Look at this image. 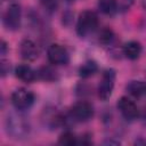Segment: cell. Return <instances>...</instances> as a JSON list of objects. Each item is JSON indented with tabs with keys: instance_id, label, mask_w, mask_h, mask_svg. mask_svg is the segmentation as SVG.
<instances>
[{
	"instance_id": "obj_17",
	"label": "cell",
	"mask_w": 146,
	"mask_h": 146,
	"mask_svg": "<svg viewBox=\"0 0 146 146\" xmlns=\"http://www.w3.org/2000/svg\"><path fill=\"white\" fill-rule=\"evenodd\" d=\"M113 39H114V33H113V31H112L111 29H108V27H104V29L100 31L99 36H98L99 42H100L102 44H104V46H107L108 43H111Z\"/></svg>"
},
{
	"instance_id": "obj_8",
	"label": "cell",
	"mask_w": 146,
	"mask_h": 146,
	"mask_svg": "<svg viewBox=\"0 0 146 146\" xmlns=\"http://www.w3.org/2000/svg\"><path fill=\"white\" fill-rule=\"evenodd\" d=\"M117 110L121 112L125 120L132 121L138 116V108L133 100L128 97H121L117 102Z\"/></svg>"
},
{
	"instance_id": "obj_12",
	"label": "cell",
	"mask_w": 146,
	"mask_h": 146,
	"mask_svg": "<svg viewBox=\"0 0 146 146\" xmlns=\"http://www.w3.org/2000/svg\"><path fill=\"white\" fill-rule=\"evenodd\" d=\"M127 91L131 96H133L136 98H139L146 92V84L143 81L132 80L127 84Z\"/></svg>"
},
{
	"instance_id": "obj_16",
	"label": "cell",
	"mask_w": 146,
	"mask_h": 146,
	"mask_svg": "<svg viewBox=\"0 0 146 146\" xmlns=\"http://www.w3.org/2000/svg\"><path fill=\"white\" fill-rule=\"evenodd\" d=\"M36 74L39 75V78L41 80H44V81H54V80H56V72L52 68H50L49 66H42Z\"/></svg>"
},
{
	"instance_id": "obj_9",
	"label": "cell",
	"mask_w": 146,
	"mask_h": 146,
	"mask_svg": "<svg viewBox=\"0 0 146 146\" xmlns=\"http://www.w3.org/2000/svg\"><path fill=\"white\" fill-rule=\"evenodd\" d=\"M19 54L23 59L27 62H32L36 59L39 55V50L34 41H32L31 39H24L19 44Z\"/></svg>"
},
{
	"instance_id": "obj_6",
	"label": "cell",
	"mask_w": 146,
	"mask_h": 146,
	"mask_svg": "<svg viewBox=\"0 0 146 146\" xmlns=\"http://www.w3.org/2000/svg\"><path fill=\"white\" fill-rule=\"evenodd\" d=\"M94 116V107L90 103L86 100H80L73 105L71 108V117L78 122L89 121Z\"/></svg>"
},
{
	"instance_id": "obj_11",
	"label": "cell",
	"mask_w": 146,
	"mask_h": 146,
	"mask_svg": "<svg viewBox=\"0 0 146 146\" xmlns=\"http://www.w3.org/2000/svg\"><path fill=\"white\" fill-rule=\"evenodd\" d=\"M141 44L138 42V41H129L127 42L124 46H123V54L124 56L128 58V59H131V60H135L137 59L140 54H141Z\"/></svg>"
},
{
	"instance_id": "obj_3",
	"label": "cell",
	"mask_w": 146,
	"mask_h": 146,
	"mask_svg": "<svg viewBox=\"0 0 146 146\" xmlns=\"http://www.w3.org/2000/svg\"><path fill=\"white\" fill-rule=\"evenodd\" d=\"M115 76H116V73L113 68H107L103 72V76H102V80H100V82L98 84V89H97L98 97L102 100L105 102L112 96V92L114 89Z\"/></svg>"
},
{
	"instance_id": "obj_4",
	"label": "cell",
	"mask_w": 146,
	"mask_h": 146,
	"mask_svg": "<svg viewBox=\"0 0 146 146\" xmlns=\"http://www.w3.org/2000/svg\"><path fill=\"white\" fill-rule=\"evenodd\" d=\"M21 21H22L21 6L16 2L10 3L3 15V24L6 29L10 31L18 30L21 27Z\"/></svg>"
},
{
	"instance_id": "obj_19",
	"label": "cell",
	"mask_w": 146,
	"mask_h": 146,
	"mask_svg": "<svg viewBox=\"0 0 146 146\" xmlns=\"http://www.w3.org/2000/svg\"><path fill=\"white\" fill-rule=\"evenodd\" d=\"M0 71H1V76H2V78L6 76V75L9 73V71H10V64H9V62H8L7 59H5V58L1 59V63H0Z\"/></svg>"
},
{
	"instance_id": "obj_2",
	"label": "cell",
	"mask_w": 146,
	"mask_h": 146,
	"mask_svg": "<svg viewBox=\"0 0 146 146\" xmlns=\"http://www.w3.org/2000/svg\"><path fill=\"white\" fill-rule=\"evenodd\" d=\"M98 26V16L91 10H84L79 15L76 23V32L83 38L92 33Z\"/></svg>"
},
{
	"instance_id": "obj_18",
	"label": "cell",
	"mask_w": 146,
	"mask_h": 146,
	"mask_svg": "<svg viewBox=\"0 0 146 146\" xmlns=\"http://www.w3.org/2000/svg\"><path fill=\"white\" fill-rule=\"evenodd\" d=\"M40 2L43 6V8L49 13L55 11L58 7V0H40Z\"/></svg>"
},
{
	"instance_id": "obj_14",
	"label": "cell",
	"mask_w": 146,
	"mask_h": 146,
	"mask_svg": "<svg viewBox=\"0 0 146 146\" xmlns=\"http://www.w3.org/2000/svg\"><path fill=\"white\" fill-rule=\"evenodd\" d=\"M98 70V65L95 60H87L84 64H82L79 68V75L81 78H89L94 75Z\"/></svg>"
},
{
	"instance_id": "obj_5",
	"label": "cell",
	"mask_w": 146,
	"mask_h": 146,
	"mask_svg": "<svg viewBox=\"0 0 146 146\" xmlns=\"http://www.w3.org/2000/svg\"><path fill=\"white\" fill-rule=\"evenodd\" d=\"M11 103L17 111H25L33 105L34 95L32 91L24 88L16 89L11 95Z\"/></svg>"
},
{
	"instance_id": "obj_13",
	"label": "cell",
	"mask_w": 146,
	"mask_h": 146,
	"mask_svg": "<svg viewBox=\"0 0 146 146\" xmlns=\"http://www.w3.org/2000/svg\"><path fill=\"white\" fill-rule=\"evenodd\" d=\"M98 9L105 15H114L117 11L116 0H98Z\"/></svg>"
},
{
	"instance_id": "obj_22",
	"label": "cell",
	"mask_w": 146,
	"mask_h": 146,
	"mask_svg": "<svg viewBox=\"0 0 146 146\" xmlns=\"http://www.w3.org/2000/svg\"><path fill=\"white\" fill-rule=\"evenodd\" d=\"M104 144H115V145H117V144H120L119 141H113V140H107V141H105Z\"/></svg>"
},
{
	"instance_id": "obj_21",
	"label": "cell",
	"mask_w": 146,
	"mask_h": 146,
	"mask_svg": "<svg viewBox=\"0 0 146 146\" xmlns=\"http://www.w3.org/2000/svg\"><path fill=\"white\" fill-rule=\"evenodd\" d=\"M135 145H146V139L144 138H138L135 140Z\"/></svg>"
},
{
	"instance_id": "obj_20",
	"label": "cell",
	"mask_w": 146,
	"mask_h": 146,
	"mask_svg": "<svg viewBox=\"0 0 146 146\" xmlns=\"http://www.w3.org/2000/svg\"><path fill=\"white\" fill-rule=\"evenodd\" d=\"M0 49H1V50H0L1 55H2V56H5V55L7 54V49H8V48H7V43H6L3 40H1V43H0Z\"/></svg>"
},
{
	"instance_id": "obj_10",
	"label": "cell",
	"mask_w": 146,
	"mask_h": 146,
	"mask_svg": "<svg viewBox=\"0 0 146 146\" xmlns=\"http://www.w3.org/2000/svg\"><path fill=\"white\" fill-rule=\"evenodd\" d=\"M15 74H16V76L19 80H22L23 82H26V83L33 82L36 79V75H38L34 72V70L31 66H29L27 64H21V65H18L15 68Z\"/></svg>"
},
{
	"instance_id": "obj_1",
	"label": "cell",
	"mask_w": 146,
	"mask_h": 146,
	"mask_svg": "<svg viewBox=\"0 0 146 146\" xmlns=\"http://www.w3.org/2000/svg\"><path fill=\"white\" fill-rule=\"evenodd\" d=\"M6 132L14 139H23L30 132L29 121L19 113H8L5 121Z\"/></svg>"
},
{
	"instance_id": "obj_7",
	"label": "cell",
	"mask_w": 146,
	"mask_h": 146,
	"mask_svg": "<svg viewBox=\"0 0 146 146\" xmlns=\"http://www.w3.org/2000/svg\"><path fill=\"white\" fill-rule=\"evenodd\" d=\"M48 60L54 65H66L70 62V55L65 47L58 43H52L47 50Z\"/></svg>"
},
{
	"instance_id": "obj_15",
	"label": "cell",
	"mask_w": 146,
	"mask_h": 146,
	"mask_svg": "<svg viewBox=\"0 0 146 146\" xmlns=\"http://www.w3.org/2000/svg\"><path fill=\"white\" fill-rule=\"evenodd\" d=\"M58 144L60 145H65V146H72V145H75L78 144V138L76 136L71 132V131H64L59 138H58Z\"/></svg>"
}]
</instances>
